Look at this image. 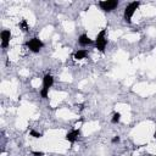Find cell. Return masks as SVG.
Returning a JSON list of instances; mask_svg holds the SVG:
<instances>
[{
    "instance_id": "6da1fadb",
    "label": "cell",
    "mask_w": 156,
    "mask_h": 156,
    "mask_svg": "<svg viewBox=\"0 0 156 156\" xmlns=\"http://www.w3.org/2000/svg\"><path fill=\"white\" fill-rule=\"evenodd\" d=\"M139 6H140V2L139 1H132V2H129L126 6L124 12H123V18H124V21L127 23H130L132 22V17H133V15L135 13V11L138 10Z\"/></svg>"
},
{
    "instance_id": "7a4b0ae2",
    "label": "cell",
    "mask_w": 156,
    "mask_h": 156,
    "mask_svg": "<svg viewBox=\"0 0 156 156\" xmlns=\"http://www.w3.org/2000/svg\"><path fill=\"white\" fill-rule=\"evenodd\" d=\"M52 84H54V77H52L50 73L45 74L44 78H43V88H41V90H40V96H41L43 99H48L49 89L52 87Z\"/></svg>"
},
{
    "instance_id": "3957f363",
    "label": "cell",
    "mask_w": 156,
    "mask_h": 156,
    "mask_svg": "<svg viewBox=\"0 0 156 156\" xmlns=\"http://www.w3.org/2000/svg\"><path fill=\"white\" fill-rule=\"evenodd\" d=\"M106 45H107V38H106V29H101L96 38H95V46L99 51L101 52H105V49H106Z\"/></svg>"
},
{
    "instance_id": "277c9868",
    "label": "cell",
    "mask_w": 156,
    "mask_h": 156,
    "mask_svg": "<svg viewBox=\"0 0 156 156\" xmlns=\"http://www.w3.org/2000/svg\"><path fill=\"white\" fill-rule=\"evenodd\" d=\"M26 45H27V48H28L32 52H39V51L44 48V43H43L39 38H37V37L29 39V40L26 43Z\"/></svg>"
},
{
    "instance_id": "5b68a950",
    "label": "cell",
    "mask_w": 156,
    "mask_h": 156,
    "mask_svg": "<svg viewBox=\"0 0 156 156\" xmlns=\"http://www.w3.org/2000/svg\"><path fill=\"white\" fill-rule=\"evenodd\" d=\"M99 6L102 11L111 12L118 6V1L117 0H102V1H99Z\"/></svg>"
},
{
    "instance_id": "8992f818",
    "label": "cell",
    "mask_w": 156,
    "mask_h": 156,
    "mask_svg": "<svg viewBox=\"0 0 156 156\" xmlns=\"http://www.w3.org/2000/svg\"><path fill=\"white\" fill-rule=\"evenodd\" d=\"M0 39H1V46L4 49H6L10 44V40H11V32L9 29H4L1 30L0 33Z\"/></svg>"
},
{
    "instance_id": "52a82bcc",
    "label": "cell",
    "mask_w": 156,
    "mask_h": 156,
    "mask_svg": "<svg viewBox=\"0 0 156 156\" xmlns=\"http://www.w3.org/2000/svg\"><path fill=\"white\" fill-rule=\"evenodd\" d=\"M79 134H80L79 129H72L71 132H68V133L66 134L65 139H66L67 141H69V143H74V141H76V140L78 139Z\"/></svg>"
},
{
    "instance_id": "ba28073f",
    "label": "cell",
    "mask_w": 156,
    "mask_h": 156,
    "mask_svg": "<svg viewBox=\"0 0 156 156\" xmlns=\"http://www.w3.org/2000/svg\"><path fill=\"white\" fill-rule=\"evenodd\" d=\"M78 43H79L82 46H87V45L91 44V43H93V40L88 37V34H80V35H79V38H78Z\"/></svg>"
},
{
    "instance_id": "9c48e42d",
    "label": "cell",
    "mask_w": 156,
    "mask_h": 156,
    "mask_svg": "<svg viewBox=\"0 0 156 156\" xmlns=\"http://www.w3.org/2000/svg\"><path fill=\"white\" fill-rule=\"evenodd\" d=\"M87 55H88V51H87L85 49H79V50H77V51L74 52L73 57H74V60H78V61H79V60L85 58Z\"/></svg>"
},
{
    "instance_id": "30bf717a",
    "label": "cell",
    "mask_w": 156,
    "mask_h": 156,
    "mask_svg": "<svg viewBox=\"0 0 156 156\" xmlns=\"http://www.w3.org/2000/svg\"><path fill=\"white\" fill-rule=\"evenodd\" d=\"M20 28L22 29V32H28V29H29V27H28V23H27V21L26 20H22L21 22H20Z\"/></svg>"
},
{
    "instance_id": "8fae6325",
    "label": "cell",
    "mask_w": 156,
    "mask_h": 156,
    "mask_svg": "<svg viewBox=\"0 0 156 156\" xmlns=\"http://www.w3.org/2000/svg\"><path fill=\"white\" fill-rule=\"evenodd\" d=\"M121 121V113L119 112H115L112 115V118H111V122L112 123H118Z\"/></svg>"
},
{
    "instance_id": "7c38bea8",
    "label": "cell",
    "mask_w": 156,
    "mask_h": 156,
    "mask_svg": "<svg viewBox=\"0 0 156 156\" xmlns=\"http://www.w3.org/2000/svg\"><path fill=\"white\" fill-rule=\"evenodd\" d=\"M29 135H30V136H33V138H37V139L43 136V134H41V133H39V132H37V130H34V129H32V130L29 132Z\"/></svg>"
},
{
    "instance_id": "4fadbf2b",
    "label": "cell",
    "mask_w": 156,
    "mask_h": 156,
    "mask_svg": "<svg viewBox=\"0 0 156 156\" xmlns=\"http://www.w3.org/2000/svg\"><path fill=\"white\" fill-rule=\"evenodd\" d=\"M119 139H121V138H119L118 135H116V136H113V138H112V140H111V141L115 144V143H118V141H119Z\"/></svg>"
},
{
    "instance_id": "5bb4252c",
    "label": "cell",
    "mask_w": 156,
    "mask_h": 156,
    "mask_svg": "<svg viewBox=\"0 0 156 156\" xmlns=\"http://www.w3.org/2000/svg\"><path fill=\"white\" fill-rule=\"evenodd\" d=\"M33 155L34 156H43L44 152H41V151H33Z\"/></svg>"
},
{
    "instance_id": "9a60e30c",
    "label": "cell",
    "mask_w": 156,
    "mask_h": 156,
    "mask_svg": "<svg viewBox=\"0 0 156 156\" xmlns=\"http://www.w3.org/2000/svg\"><path fill=\"white\" fill-rule=\"evenodd\" d=\"M154 138L156 139V130H155V133H154Z\"/></svg>"
},
{
    "instance_id": "2e32d148",
    "label": "cell",
    "mask_w": 156,
    "mask_h": 156,
    "mask_svg": "<svg viewBox=\"0 0 156 156\" xmlns=\"http://www.w3.org/2000/svg\"><path fill=\"white\" fill-rule=\"evenodd\" d=\"M154 156H156V155H154Z\"/></svg>"
}]
</instances>
